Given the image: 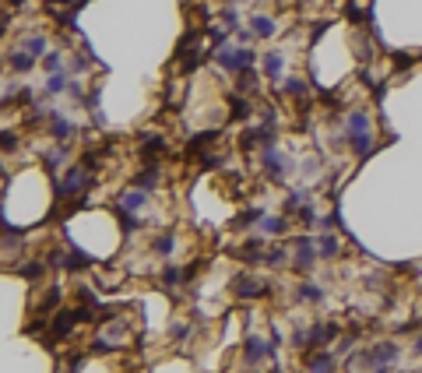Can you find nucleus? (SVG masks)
<instances>
[{"instance_id": "9d476101", "label": "nucleus", "mask_w": 422, "mask_h": 373, "mask_svg": "<svg viewBox=\"0 0 422 373\" xmlns=\"http://www.w3.org/2000/svg\"><path fill=\"white\" fill-rule=\"evenodd\" d=\"M260 67H264V74H268V78H282V71H285V57H282V53H268Z\"/></svg>"}, {"instance_id": "1a4fd4ad", "label": "nucleus", "mask_w": 422, "mask_h": 373, "mask_svg": "<svg viewBox=\"0 0 422 373\" xmlns=\"http://www.w3.org/2000/svg\"><path fill=\"white\" fill-rule=\"evenodd\" d=\"M49 131L57 134V138H71V134H74V124H71L67 117H60V113L49 110Z\"/></svg>"}, {"instance_id": "4be33fe9", "label": "nucleus", "mask_w": 422, "mask_h": 373, "mask_svg": "<svg viewBox=\"0 0 422 373\" xmlns=\"http://www.w3.org/2000/svg\"><path fill=\"white\" fill-rule=\"evenodd\" d=\"M46 4H49V8H60V4H67V0H46Z\"/></svg>"}, {"instance_id": "6e6552de", "label": "nucleus", "mask_w": 422, "mask_h": 373, "mask_svg": "<svg viewBox=\"0 0 422 373\" xmlns=\"http://www.w3.org/2000/svg\"><path fill=\"white\" fill-rule=\"evenodd\" d=\"M8 67L11 71H32L35 67V57H32L28 49H11L8 53Z\"/></svg>"}, {"instance_id": "7ed1b4c3", "label": "nucleus", "mask_w": 422, "mask_h": 373, "mask_svg": "<svg viewBox=\"0 0 422 373\" xmlns=\"http://www.w3.org/2000/svg\"><path fill=\"white\" fill-rule=\"evenodd\" d=\"M316 260H321V250H316V243H313L310 236H299L296 247H292V264H296V272H310Z\"/></svg>"}, {"instance_id": "0eeeda50", "label": "nucleus", "mask_w": 422, "mask_h": 373, "mask_svg": "<svg viewBox=\"0 0 422 373\" xmlns=\"http://www.w3.org/2000/svg\"><path fill=\"white\" fill-rule=\"evenodd\" d=\"M250 28H253V35H260V39H271V35L278 32V22H275L271 15H253V18H250Z\"/></svg>"}, {"instance_id": "ddd939ff", "label": "nucleus", "mask_w": 422, "mask_h": 373, "mask_svg": "<svg viewBox=\"0 0 422 373\" xmlns=\"http://www.w3.org/2000/svg\"><path fill=\"white\" fill-rule=\"evenodd\" d=\"M264 356H268V345H264L260 338H246V366L260 363Z\"/></svg>"}, {"instance_id": "423d86ee", "label": "nucleus", "mask_w": 422, "mask_h": 373, "mask_svg": "<svg viewBox=\"0 0 422 373\" xmlns=\"http://www.w3.org/2000/svg\"><path fill=\"white\" fill-rule=\"evenodd\" d=\"M268 292V285H264L260 279H250V275H243V279H236V296H246V299H257V296H264Z\"/></svg>"}, {"instance_id": "4468645a", "label": "nucleus", "mask_w": 422, "mask_h": 373, "mask_svg": "<svg viewBox=\"0 0 422 373\" xmlns=\"http://www.w3.org/2000/svg\"><path fill=\"white\" fill-rule=\"evenodd\" d=\"M158 254H162V257H169L173 250H176V236L173 233H166V236H155V243H151Z\"/></svg>"}, {"instance_id": "2eb2a0df", "label": "nucleus", "mask_w": 422, "mask_h": 373, "mask_svg": "<svg viewBox=\"0 0 422 373\" xmlns=\"http://www.w3.org/2000/svg\"><path fill=\"white\" fill-rule=\"evenodd\" d=\"M25 49L32 53V57H46V35H39V32L28 35V39H25Z\"/></svg>"}, {"instance_id": "f3484780", "label": "nucleus", "mask_w": 422, "mask_h": 373, "mask_svg": "<svg viewBox=\"0 0 422 373\" xmlns=\"http://www.w3.org/2000/svg\"><path fill=\"white\" fill-rule=\"evenodd\" d=\"M42 67H46L49 74H60V71H64V53H46V57H42Z\"/></svg>"}, {"instance_id": "a211bd4d", "label": "nucleus", "mask_w": 422, "mask_h": 373, "mask_svg": "<svg viewBox=\"0 0 422 373\" xmlns=\"http://www.w3.org/2000/svg\"><path fill=\"white\" fill-rule=\"evenodd\" d=\"M46 92H49V95H60V92H67V74H64V71H60V74H49Z\"/></svg>"}, {"instance_id": "412c9836", "label": "nucleus", "mask_w": 422, "mask_h": 373, "mask_svg": "<svg viewBox=\"0 0 422 373\" xmlns=\"http://www.w3.org/2000/svg\"><path fill=\"white\" fill-rule=\"evenodd\" d=\"M412 349H415V352H419V356H422V335H419V338H415V342H412Z\"/></svg>"}, {"instance_id": "20e7f679", "label": "nucleus", "mask_w": 422, "mask_h": 373, "mask_svg": "<svg viewBox=\"0 0 422 373\" xmlns=\"http://www.w3.org/2000/svg\"><path fill=\"white\" fill-rule=\"evenodd\" d=\"M85 183H88V173H85L81 166H71V169H67V176L60 180L57 194H60V197H71V194H78V190H81Z\"/></svg>"}, {"instance_id": "f03ea898", "label": "nucleus", "mask_w": 422, "mask_h": 373, "mask_svg": "<svg viewBox=\"0 0 422 373\" xmlns=\"http://www.w3.org/2000/svg\"><path fill=\"white\" fill-rule=\"evenodd\" d=\"M215 64H219V67H226V71L243 74V71H250V67H253V49H246V46H226V49H219Z\"/></svg>"}, {"instance_id": "f8f14e48", "label": "nucleus", "mask_w": 422, "mask_h": 373, "mask_svg": "<svg viewBox=\"0 0 422 373\" xmlns=\"http://www.w3.org/2000/svg\"><path fill=\"white\" fill-rule=\"evenodd\" d=\"M310 373H335V356L331 352H316L310 359Z\"/></svg>"}, {"instance_id": "aec40b11", "label": "nucleus", "mask_w": 422, "mask_h": 373, "mask_svg": "<svg viewBox=\"0 0 422 373\" xmlns=\"http://www.w3.org/2000/svg\"><path fill=\"white\" fill-rule=\"evenodd\" d=\"M285 92H289L292 99H303V95H306V81H299V78H289V81H285Z\"/></svg>"}, {"instance_id": "6ab92c4d", "label": "nucleus", "mask_w": 422, "mask_h": 373, "mask_svg": "<svg viewBox=\"0 0 422 373\" xmlns=\"http://www.w3.org/2000/svg\"><path fill=\"white\" fill-rule=\"evenodd\" d=\"M296 292H299V299H324V289L321 285H310V282H303Z\"/></svg>"}, {"instance_id": "f257e3e1", "label": "nucleus", "mask_w": 422, "mask_h": 373, "mask_svg": "<svg viewBox=\"0 0 422 373\" xmlns=\"http://www.w3.org/2000/svg\"><path fill=\"white\" fill-rule=\"evenodd\" d=\"M348 144L355 148V155H369L373 148V134H369V117L362 110L348 113Z\"/></svg>"}, {"instance_id": "dca6fc26", "label": "nucleus", "mask_w": 422, "mask_h": 373, "mask_svg": "<svg viewBox=\"0 0 422 373\" xmlns=\"http://www.w3.org/2000/svg\"><path fill=\"white\" fill-rule=\"evenodd\" d=\"M316 250H321V257H338V240L335 236H321V240H316Z\"/></svg>"}, {"instance_id": "9b49d317", "label": "nucleus", "mask_w": 422, "mask_h": 373, "mask_svg": "<svg viewBox=\"0 0 422 373\" xmlns=\"http://www.w3.org/2000/svg\"><path fill=\"white\" fill-rule=\"evenodd\" d=\"M260 233L264 236H282L285 233V219L282 215H264L260 219Z\"/></svg>"}, {"instance_id": "39448f33", "label": "nucleus", "mask_w": 422, "mask_h": 373, "mask_svg": "<svg viewBox=\"0 0 422 373\" xmlns=\"http://www.w3.org/2000/svg\"><path fill=\"white\" fill-rule=\"evenodd\" d=\"M120 204H124V211H130V215H137V211H144V208H148V190H141V187H130V190L120 197Z\"/></svg>"}]
</instances>
